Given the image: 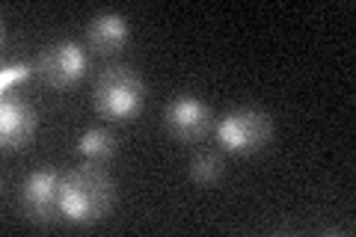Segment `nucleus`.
Masks as SVG:
<instances>
[{
    "label": "nucleus",
    "mask_w": 356,
    "mask_h": 237,
    "mask_svg": "<svg viewBox=\"0 0 356 237\" xmlns=\"http://www.w3.org/2000/svg\"><path fill=\"white\" fill-rule=\"evenodd\" d=\"M116 184L102 163H81L60 178V213L74 225L102 220L113 208Z\"/></svg>",
    "instance_id": "nucleus-1"
},
{
    "label": "nucleus",
    "mask_w": 356,
    "mask_h": 237,
    "mask_svg": "<svg viewBox=\"0 0 356 237\" xmlns=\"http://www.w3.org/2000/svg\"><path fill=\"white\" fill-rule=\"evenodd\" d=\"M92 104L104 119L125 122L140 116L146 104V83L131 65H107L92 86Z\"/></svg>",
    "instance_id": "nucleus-2"
},
{
    "label": "nucleus",
    "mask_w": 356,
    "mask_h": 237,
    "mask_svg": "<svg viewBox=\"0 0 356 237\" xmlns=\"http://www.w3.org/2000/svg\"><path fill=\"white\" fill-rule=\"evenodd\" d=\"M273 137V119L259 107H235L217 122V140L232 154H255Z\"/></svg>",
    "instance_id": "nucleus-3"
},
{
    "label": "nucleus",
    "mask_w": 356,
    "mask_h": 237,
    "mask_svg": "<svg viewBox=\"0 0 356 237\" xmlns=\"http://www.w3.org/2000/svg\"><path fill=\"white\" fill-rule=\"evenodd\" d=\"M36 77L51 89H72L86 72V51L81 42L74 39H57L48 42L36 54Z\"/></svg>",
    "instance_id": "nucleus-4"
},
{
    "label": "nucleus",
    "mask_w": 356,
    "mask_h": 237,
    "mask_svg": "<svg viewBox=\"0 0 356 237\" xmlns=\"http://www.w3.org/2000/svg\"><path fill=\"white\" fill-rule=\"evenodd\" d=\"M60 178L57 169H36L21 184V211L33 222H54L60 220Z\"/></svg>",
    "instance_id": "nucleus-5"
},
{
    "label": "nucleus",
    "mask_w": 356,
    "mask_h": 237,
    "mask_svg": "<svg viewBox=\"0 0 356 237\" xmlns=\"http://www.w3.org/2000/svg\"><path fill=\"white\" fill-rule=\"evenodd\" d=\"M214 116L205 101L193 95H178L163 107V128L178 142H199L211 133Z\"/></svg>",
    "instance_id": "nucleus-6"
},
{
    "label": "nucleus",
    "mask_w": 356,
    "mask_h": 237,
    "mask_svg": "<svg viewBox=\"0 0 356 237\" xmlns=\"http://www.w3.org/2000/svg\"><path fill=\"white\" fill-rule=\"evenodd\" d=\"M39 128V113L36 107H30L21 95H3L0 101V140L3 149H21L27 145L30 137Z\"/></svg>",
    "instance_id": "nucleus-7"
},
{
    "label": "nucleus",
    "mask_w": 356,
    "mask_h": 237,
    "mask_svg": "<svg viewBox=\"0 0 356 237\" xmlns=\"http://www.w3.org/2000/svg\"><path fill=\"white\" fill-rule=\"evenodd\" d=\"M131 36L128 21L119 13H98L86 27V42L89 48L98 54H116L125 48V42Z\"/></svg>",
    "instance_id": "nucleus-8"
},
{
    "label": "nucleus",
    "mask_w": 356,
    "mask_h": 237,
    "mask_svg": "<svg viewBox=\"0 0 356 237\" xmlns=\"http://www.w3.org/2000/svg\"><path fill=\"white\" fill-rule=\"evenodd\" d=\"M77 154L89 163H104L116 154V137L107 128H86L74 142Z\"/></svg>",
    "instance_id": "nucleus-9"
},
{
    "label": "nucleus",
    "mask_w": 356,
    "mask_h": 237,
    "mask_svg": "<svg viewBox=\"0 0 356 237\" xmlns=\"http://www.w3.org/2000/svg\"><path fill=\"white\" fill-rule=\"evenodd\" d=\"M222 154L220 152H199L191 161V178L196 184H214L222 175Z\"/></svg>",
    "instance_id": "nucleus-10"
},
{
    "label": "nucleus",
    "mask_w": 356,
    "mask_h": 237,
    "mask_svg": "<svg viewBox=\"0 0 356 237\" xmlns=\"http://www.w3.org/2000/svg\"><path fill=\"white\" fill-rule=\"evenodd\" d=\"M30 74H36L33 63H9V65H3V72H0V86H3V92H9V86L27 81Z\"/></svg>",
    "instance_id": "nucleus-11"
}]
</instances>
